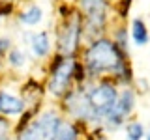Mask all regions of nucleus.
<instances>
[{"mask_svg": "<svg viewBox=\"0 0 150 140\" xmlns=\"http://www.w3.org/2000/svg\"><path fill=\"white\" fill-rule=\"evenodd\" d=\"M81 64L88 78L115 77L124 88H128V84L133 80V73L126 60V54L115 45V41L105 36L88 43L83 52Z\"/></svg>", "mask_w": 150, "mask_h": 140, "instance_id": "nucleus-1", "label": "nucleus"}, {"mask_svg": "<svg viewBox=\"0 0 150 140\" xmlns=\"http://www.w3.org/2000/svg\"><path fill=\"white\" fill-rule=\"evenodd\" d=\"M43 19H45L43 8H41L40 4H34V2L28 4L25 9H21V11L17 13V21L26 28H36L38 24L43 22Z\"/></svg>", "mask_w": 150, "mask_h": 140, "instance_id": "nucleus-11", "label": "nucleus"}, {"mask_svg": "<svg viewBox=\"0 0 150 140\" xmlns=\"http://www.w3.org/2000/svg\"><path fill=\"white\" fill-rule=\"evenodd\" d=\"M112 41H115V45L118 47L122 52L128 54V49H129V45H128V43H129V32L126 30L124 26H122V28H116V32H115V39H112Z\"/></svg>", "mask_w": 150, "mask_h": 140, "instance_id": "nucleus-16", "label": "nucleus"}, {"mask_svg": "<svg viewBox=\"0 0 150 140\" xmlns=\"http://www.w3.org/2000/svg\"><path fill=\"white\" fill-rule=\"evenodd\" d=\"M0 140H11V125L4 118H0Z\"/></svg>", "mask_w": 150, "mask_h": 140, "instance_id": "nucleus-17", "label": "nucleus"}, {"mask_svg": "<svg viewBox=\"0 0 150 140\" xmlns=\"http://www.w3.org/2000/svg\"><path fill=\"white\" fill-rule=\"evenodd\" d=\"M60 121L62 116L54 108H45L17 129V140H54Z\"/></svg>", "mask_w": 150, "mask_h": 140, "instance_id": "nucleus-5", "label": "nucleus"}, {"mask_svg": "<svg viewBox=\"0 0 150 140\" xmlns=\"http://www.w3.org/2000/svg\"><path fill=\"white\" fill-rule=\"evenodd\" d=\"M129 39L133 41L135 47H146L150 43V32L146 22L143 21L141 17H133L131 21V28H129Z\"/></svg>", "mask_w": 150, "mask_h": 140, "instance_id": "nucleus-12", "label": "nucleus"}, {"mask_svg": "<svg viewBox=\"0 0 150 140\" xmlns=\"http://www.w3.org/2000/svg\"><path fill=\"white\" fill-rule=\"evenodd\" d=\"M135 105H137V95L131 88H124L122 92H118V99H116L115 106H112L111 114L105 118L101 127L107 131H115L122 127V123H126V120L129 118V114L133 112Z\"/></svg>", "mask_w": 150, "mask_h": 140, "instance_id": "nucleus-7", "label": "nucleus"}, {"mask_svg": "<svg viewBox=\"0 0 150 140\" xmlns=\"http://www.w3.org/2000/svg\"><path fill=\"white\" fill-rule=\"evenodd\" d=\"M81 138V133H79V127L69 120H62L60 121V127L56 131V138L54 140H79Z\"/></svg>", "mask_w": 150, "mask_h": 140, "instance_id": "nucleus-13", "label": "nucleus"}, {"mask_svg": "<svg viewBox=\"0 0 150 140\" xmlns=\"http://www.w3.org/2000/svg\"><path fill=\"white\" fill-rule=\"evenodd\" d=\"M0 69H2V62H0Z\"/></svg>", "mask_w": 150, "mask_h": 140, "instance_id": "nucleus-21", "label": "nucleus"}, {"mask_svg": "<svg viewBox=\"0 0 150 140\" xmlns=\"http://www.w3.org/2000/svg\"><path fill=\"white\" fill-rule=\"evenodd\" d=\"M84 90H86V101L88 108H90V125L101 127L105 118L111 114L112 106L118 99V88L109 80H90L84 82Z\"/></svg>", "mask_w": 150, "mask_h": 140, "instance_id": "nucleus-2", "label": "nucleus"}, {"mask_svg": "<svg viewBox=\"0 0 150 140\" xmlns=\"http://www.w3.org/2000/svg\"><path fill=\"white\" fill-rule=\"evenodd\" d=\"M83 39V17L79 9L60 15V24L56 28V52L64 58H73L81 47Z\"/></svg>", "mask_w": 150, "mask_h": 140, "instance_id": "nucleus-3", "label": "nucleus"}, {"mask_svg": "<svg viewBox=\"0 0 150 140\" xmlns=\"http://www.w3.org/2000/svg\"><path fill=\"white\" fill-rule=\"evenodd\" d=\"M144 140H150V131H148L146 134H144Z\"/></svg>", "mask_w": 150, "mask_h": 140, "instance_id": "nucleus-19", "label": "nucleus"}, {"mask_svg": "<svg viewBox=\"0 0 150 140\" xmlns=\"http://www.w3.org/2000/svg\"><path fill=\"white\" fill-rule=\"evenodd\" d=\"M26 110V103L23 101V97L15 95V93L0 88V116H23Z\"/></svg>", "mask_w": 150, "mask_h": 140, "instance_id": "nucleus-10", "label": "nucleus"}, {"mask_svg": "<svg viewBox=\"0 0 150 140\" xmlns=\"http://www.w3.org/2000/svg\"><path fill=\"white\" fill-rule=\"evenodd\" d=\"M6 60H8V64L11 65L13 69H25L28 65V56H26V52L21 49V47H11V49L8 50Z\"/></svg>", "mask_w": 150, "mask_h": 140, "instance_id": "nucleus-14", "label": "nucleus"}, {"mask_svg": "<svg viewBox=\"0 0 150 140\" xmlns=\"http://www.w3.org/2000/svg\"><path fill=\"white\" fill-rule=\"evenodd\" d=\"M11 49V41H9V37H0V54H6L8 50Z\"/></svg>", "mask_w": 150, "mask_h": 140, "instance_id": "nucleus-18", "label": "nucleus"}, {"mask_svg": "<svg viewBox=\"0 0 150 140\" xmlns=\"http://www.w3.org/2000/svg\"><path fill=\"white\" fill-rule=\"evenodd\" d=\"M0 26H2V11H0Z\"/></svg>", "mask_w": 150, "mask_h": 140, "instance_id": "nucleus-20", "label": "nucleus"}, {"mask_svg": "<svg viewBox=\"0 0 150 140\" xmlns=\"http://www.w3.org/2000/svg\"><path fill=\"white\" fill-rule=\"evenodd\" d=\"M126 140H143L144 138V127H143V123L137 120H133V121H129V123H126Z\"/></svg>", "mask_w": 150, "mask_h": 140, "instance_id": "nucleus-15", "label": "nucleus"}, {"mask_svg": "<svg viewBox=\"0 0 150 140\" xmlns=\"http://www.w3.org/2000/svg\"><path fill=\"white\" fill-rule=\"evenodd\" d=\"M77 6L83 17V37L88 41L103 37L109 24V0H77Z\"/></svg>", "mask_w": 150, "mask_h": 140, "instance_id": "nucleus-4", "label": "nucleus"}, {"mask_svg": "<svg viewBox=\"0 0 150 140\" xmlns=\"http://www.w3.org/2000/svg\"><path fill=\"white\" fill-rule=\"evenodd\" d=\"M26 45H28V50L36 56V58H47L51 54V36L47 30H38V32H32L28 30L23 34Z\"/></svg>", "mask_w": 150, "mask_h": 140, "instance_id": "nucleus-9", "label": "nucleus"}, {"mask_svg": "<svg viewBox=\"0 0 150 140\" xmlns=\"http://www.w3.org/2000/svg\"><path fill=\"white\" fill-rule=\"evenodd\" d=\"M77 58H64L58 56L49 71V80H47V92L53 97L60 99L71 90V84L75 82V69H77Z\"/></svg>", "mask_w": 150, "mask_h": 140, "instance_id": "nucleus-6", "label": "nucleus"}, {"mask_svg": "<svg viewBox=\"0 0 150 140\" xmlns=\"http://www.w3.org/2000/svg\"><path fill=\"white\" fill-rule=\"evenodd\" d=\"M64 103V110L77 121H90V108H88V101H86V90H84V82L77 84V88H71L66 95L62 97Z\"/></svg>", "mask_w": 150, "mask_h": 140, "instance_id": "nucleus-8", "label": "nucleus"}]
</instances>
